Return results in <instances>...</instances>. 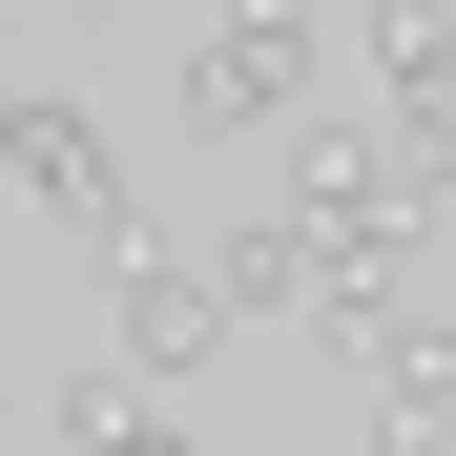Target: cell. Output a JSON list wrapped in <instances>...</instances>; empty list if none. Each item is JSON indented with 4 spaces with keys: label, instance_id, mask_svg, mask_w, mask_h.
Instances as JSON below:
<instances>
[{
    "label": "cell",
    "instance_id": "obj_1",
    "mask_svg": "<svg viewBox=\"0 0 456 456\" xmlns=\"http://www.w3.org/2000/svg\"><path fill=\"white\" fill-rule=\"evenodd\" d=\"M312 62H332L312 0H228L208 62H187V145H290V125H312Z\"/></svg>",
    "mask_w": 456,
    "mask_h": 456
},
{
    "label": "cell",
    "instance_id": "obj_5",
    "mask_svg": "<svg viewBox=\"0 0 456 456\" xmlns=\"http://www.w3.org/2000/svg\"><path fill=\"white\" fill-rule=\"evenodd\" d=\"M62 436H84V456H187V415L145 395L125 353H84V373H62Z\"/></svg>",
    "mask_w": 456,
    "mask_h": 456
},
{
    "label": "cell",
    "instance_id": "obj_6",
    "mask_svg": "<svg viewBox=\"0 0 456 456\" xmlns=\"http://www.w3.org/2000/svg\"><path fill=\"white\" fill-rule=\"evenodd\" d=\"M208 290H228V312H290V332H312V228H290V208H249Z\"/></svg>",
    "mask_w": 456,
    "mask_h": 456
},
{
    "label": "cell",
    "instance_id": "obj_3",
    "mask_svg": "<svg viewBox=\"0 0 456 456\" xmlns=\"http://www.w3.org/2000/svg\"><path fill=\"white\" fill-rule=\"evenodd\" d=\"M21 187H42V228H84L104 270L145 249V187H125V145H104L84 104H42V84H21Z\"/></svg>",
    "mask_w": 456,
    "mask_h": 456
},
{
    "label": "cell",
    "instance_id": "obj_4",
    "mask_svg": "<svg viewBox=\"0 0 456 456\" xmlns=\"http://www.w3.org/2000/svg\"><path fill=\"white\" fill-rule=\"evenodd\" d=\"M353 62L395 84V125H436L456 104V0H353Z\"/></svg>",
    "mask_w": 456,
    "mask_h": 456
},
{
    "label": "cell",
    "instance_id": "obj_7",
    "mask_svg": "<svg viewBox=\"0 0 456 456\" xmlns=\"http://www.w3.org/2000/svg\"><path fill=\"white\" fill-rule=\"evenodd\" d=\"M0 167H21V84H0Z\"/></svg>",
    "mask_w": 456,
    "mask_h": 456
},
{
    "label": "cell",
    "instance_id": "obj_2",
    "mask_svg": "<svg viewBox=\"0 0 456 456\" xmlns=\"http://www.w3.org/2000/svg\"><path fill=\"white\" fill-rule=\"evenodd\" d=\"M104 353H125V373H145V395H187V373H208V353H228V290H208V270H187V249H167V228H145V249H125V270H104Z\"/></svg>",
    "mask_w": 456,
    "mask_h": 456
}]
</instances>
